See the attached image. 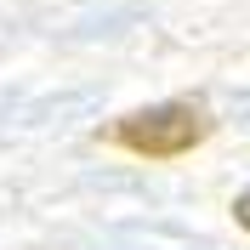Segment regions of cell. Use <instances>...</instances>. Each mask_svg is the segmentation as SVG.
<instances>
[{
	"mask_svg": "<svg viewBox=\"0 0 250 250\" xmlns=\"http://www.w3.org/2000/svg\"><path fill=\"white\" fill-rule=\"evenodd\" d=\"M205 137H210V114L199 103H188V97L159 103V108H137V114L108 125V142H120L125 154H137V159H182Z\"/></svg>",
	"mask_w": 250,
	"mask_h": 250,
	"instance_id": "cell-1",
	"label": "cell"
},
{
	"mask_svg": "<svg viewBox=\"0 0 250 250\" xmlns=\"http://www.w3.org/2000/svg\"><path fill=\"white\" fill-rule=\"evenodd\" d=\"M233 222H239V228H245V233H250V188H245V193H239V199H233Z\"/></svg>",
	"mask_w": 250,
	"mask_h": 250,
	"instance_id": "cell-2",
	"label": "cell"
}]
</instances>
